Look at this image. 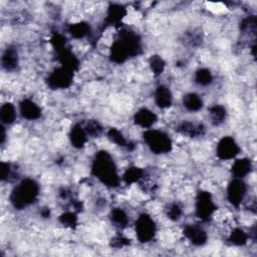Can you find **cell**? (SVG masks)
<instances>
[{
    "mask_svg": "<svg viewBox=\"0 0 257 257\" xmlns=\"http://www.w3.org/2000/svg\"><path fill=\"white\" fill-rule=\"evenodd\" d=\"M182 213H183L182 208L178 204H172L167 209L168 218L173 220V221H177V220H179L182 216Z\"/></svg>",
    "mask_w": 257,
    "mask_h": 257,
    "instance_id": "obj_30",
    "label": "cell"
},
{
    "mask_svg": "<svg viewBox=\"0 0 257 257\" xmlns=\"http://www.w3.org/2000/svg\"><path fill=\"white\" fill-rule=\"evenodd\" d=\"M178 131L180 133H182L183 135H186V136L193 138V137H198V136L202 135L204 128L201 125H196L191 122H184L179 126Z\"/></svg>",
    "mask_w": 257,
    "mask_h": 257,
    "instance_id": "obj_20",
    "label": "cell"
},
{
    "mask_svg": "<svg viewBox=\"0 0 257 257\" xmlns=\"http://www.w3.org/2000/svg\"><path fill=\"white\" fill-rule=\"evenodd\" d=\"M216 211V206L212 200V197L209 192L201 191L198 194L196 201V215L203 221L208 220L213 216Z\"/></svg>",
    "mask_w": 257,
    "mask_h": 257,
    "instance_id": "obj_6",
    "label": "cell"
},
{
    "mask_svg": "<svg viewBox=\"0 0 257 257\" xmlns=\"http://www.w3.org/2000/svg\"><path fill=\"white\" fill-rule=\"evenodd\" d=\"M111 220L115 226H118L120 228H126L129 224V216L121 208H115L114 210H112Z\"/></svg>",
    "mask_w": 257,
    "mask_h": 257,
    "instance_id": "obj_21",
    "label": "cell"
},
{
    "mask_svg": "<svg viewBox=\"0 0 257 257\" xmlns=\"http://www.w3.org/2000/svg\"><path fill=\"white\" fill-rule=\"evenodd\" d=\"M246 193L247 185L242 179L234 178L227 188V199L233 206L238 207L244 201Z\"/></svg>",
    "mask_w": 257,
    "mask_h": 257,
    "instance_id": "obj_8",
    "label": "cell"
},
{
    "mask_svg": "<svg viewBox=\"0 0 257 257\" xmlns=\"http://www.w3.org/2000/svg\"><path fill=\"white\" fill-rule=\"evenodd\" d=\"M126 14V8L122 5H112L108 8L106 20L109 22V24H117L123 20Z\"/></svg>",
    "mask_w": 257,
    "mask_h": 257,
    "instance_id": "obj_19",
    "label": "cell"
},
{
    "mask_svg": "<svg viewBox=\"0 0 257 257\" xmlns=\"http://www.w3.org/2000/svg\"><path fill=\"white\" fill-rule=\"evenodd\" d=\"M88 137L89 136H88L85 128L82 127L81 125H76L71 129L70 134H69L70 143L72 144L73 147H75V148H78V149L83 148V147L87 144Z\"/></svg>",
    "mask_w": 257,
    "mask_h": 257,
    "instance_id": "obj_12",
    "label": "cell"
},
{
    "mask_svg": "<svg viewBox=\"0 0 257 257\" xmlns=\"http://www.w3.org/2000/svg\"><path fill=\"white\" fill-rule=\"evenodd\" d=\"M213 81L212 73L207 68H200L195 73V82L200 86H209Z\"/></svg>",
    "mask_w": 257,
    "mask_h": 257,
    "instance_id": "obj_24",
    "label": "cell"
},
{
    "mask_svg": "<svg viewBox=\"0 0 257 257\" xmlns=\"http://www.w3.org/2000/svg\"><path fill=\"white\" fill-rule=\"evenodd\" d=\"M68 32L70 33L71 36H73L75 39H84L86 35L90 32V26L86 22H77L70 24L68 28Z\"/></svg>",
    "mask_w": 257,
    "mask_h": 257,
    "instance_id": "obj_22",
    "label": "cell"
},
{
    "mask_svg": "<svg viewBox=\"0 0 257 257\" xmlns=\"http://www.w3.org/2000/svg\"><path fill=\"white\" fill-rule=\"evenodd\" d=\"M156 234V224L151 216L142 214L136 222V235L142 243H147L153 240Z\"/></svg>",
    "mask_w": 257,
    "mask_h": 257,
    "instance_id": "obj_4",
    "label": "cell"
},
{
    "mask_svg": "<svg viewBox=\"0 0 257 257\" xmlns=\"http://www.w3.org/2000/svg\"><path fill=\"white\" fill-rule=\"evenodd\" d=\"M217 156L223 161L235 159L240 152V148L231 137H224L217 145Z\"/></svg>",
    "mask_w": 257,
    "mask_h": 257,
    "instance_id": "obj_7",
    "label": "cell"
},
{
    "mask_svg": "<svg viewBox=\"0 0 257 257\" xmlns=\"http://www.w3.org/2000/svg\"><path fill=\"white\" fill-rule=\"evenodd\" d=\"M107 137L114 144H116L118 146L125 147L127 145V141H126L125 137L117 129H111V130H109L108 133H107Z\"/></svg>",
    "mask_w": 257,
    "mask_h": 257,
    "instance_id": "obj_27",
    "label": "cell"
},
{
    "mask_svg": "<svg viewBox=\"0 0 257 257\" xmlns=\"http://www.w3.org/2000/svg\"><path fill=\"white\" fill-rule=\"evenodd\" d=\"M209 116L213 125H221L226 119V109L222 105L215 104L209 108Z\"/></svg>",
    "mask_w": 257,
    "mask_h": 257,
    "instance_id": "obj_18",
    "label": "cell"
},
{
    "mask_svg": "<svg viewBox=\"0 0 257 257\" xmlns=\"http://www.w3.org/2000/svg\"><path fill=\"white\" fill-rule=\"evenodd\" d=\"M183 104L189 112H198L203 106V101L197 94L191 93L183 98Z\"/></svg>",
    "mask_w": 257,
    "mask_h": 257,
    "instance_id": "obj_16",
    "label": "cell"
},
{
    "mask_svg": "<svg viewBox=\"0 0 257 257\" xmlns=\"http://www.w3.org/2000/svg\"><path fill=\"white\" fill-rule=\"evenodd\" d=\"M95 176L108 187H117L120 183V178L117 172V167L111 155L107 152H99L93 165Z\"/></svg>",
    "mask_w": 257,
    "mask_h": 257,
    "instance_id": "obj_1",
    "label": "cell"
},
{
    "mask_svg": "<svg viewBox=\"0 0 257 257\" xmlns=\"http://www.w3.org/2000/svg\"><path fill=\"white\" fill-rule=\"evenodd\" d=\"M172 94L166 86H159L155 92V102L161 108H167L172 104Z\"/></svg>",
    "mask_w": 257,
    "mask_h": 257,
    "instance_id": "obj_14",
    "label": "cell"
},
{
    "mask_svg": "<svg viewBox=\"0 0 257 257\" xmlns=\"http://www.w3.org/2000/svg\"><path fill=\"white\" fill-rule=\"evenodd\" d=\"M252 169L251 161L247 158L236 159L232 165L231 172L236 179H243L248 174H250Z\"/></svg>",
    "mask_w": 257,
    "mask_h": 257,
    "instance_id": "obj_13",
    "label": "cell"
},
{
    "mask_svg": "<svg viewBox=\"0 0 257 257\" xmlns=\"http://www.w3.org/2000/svg\"><path fill=\"white\" fill-rule=\"evenodd\" d=\"M134 121L137 126L145 129H149L156 123L157 116L154 114V112L151 111V109L143 107L136 113Z\"/></svg>",
    "mask_w": 257,
    "mask_h": 257,
    "instance_id": "obj_11",
    "label": "cell"
},
{
    "mask_svg": "<svg viewBox=\"0 0 257 257\" xmlns=\"http://www.w3.org/2000/svg\"><path fill=\"white\" fill-rule=\"evenodd\" d=\"M150 67L154 75L159 76V75H161V73H163V71L165 69V61L163 60V58L161 56L154 55L150 59Z\"/></svg>",
    "mask_w": 257,
    "mask_h": 257,
    "instance_id": "obj_26",
    "label": "cell"
},
{
    "mask_svg": "<svg viewBox=\"0 0 257 257\" xmlns=\"http://www.w3.org/2000/svg\"><path fill=\"white\" fill-rule=\"evenodd\" d=\"M144 141L155 154H166L172 150V141L167 134L158 130H148L144 133Z\"/></svg>",
    "mask_w": 257,
    "mask_h": 257,
    "instance_id": "obj_3",
    "label": "cell"
},
{
    "mask_svg": "<svg viewBox=\"0 0 257 257\" xmlns=\"http://www.w3.org/2000/svg\"><path fill=\"white\" fill-rule=\"evenodd\" d=\"M60 222L68 227H72V226H76L77 222H78V217L75 213L72 212H66L63 215L60 216L59 218Z\"/></svg>",
    "mask_w": 257,
    "mask_h": 257,
    "instance_id": "obj_28",
    "label": "cell"
},
{
    "mask_svg": "<svg viewBox=\"0 0 257 257\" xmlns=\"http://www.w3.org/2000/svg\"><path fill=\"white\" fill-rule=\"evenodd\" d=\"M19 111H20L21 116L28 121L38 120L42 116L41 107L33 101L28 100V99H25L20 103Z\"/></svg>",
    "mask_w": 257,
    "mask_h": 257,
    "instance_id": "obj_10",
    "label": "cell"
},
{
    "mask_svg": "<svg viewBox=\"0 0 257 257\" xmlns=\"http://www.w3.org/2000/svg\"><path fill=\"white\" fill-rule=\"evenodd\" d=\"M72 79V69L62 65L51 73L48 79V84L52 89H65L71 85Z\"/></svg>",
    "mask_w": 257,
    "mask_h": 257,
    "instance_id": "obj_5",
    "label": "cell"
},
{
    "mask_svg": "<svg viewBox=\"0 0 257 257\" xmlns=\"http://www.w3.org/2000/svg\"><path fill=\"white\" fill-rule=\"evenodd\" d=\"M185 237L194 245L202 246L207 242L206 231L198 225H187L184 229Z\"/></svg>",
    "mask_w": 257,
    "mask_h": 257,
    "instance_id": "obj_9",
    "label": "cell"
},
{
    "mask_svg": "<svg viewBox=\"0 0 257 257\" xmlns=\"http://www.w3.org/2000/svg\"><path fill=\"white\" fill-rule=\"evenodd\" d=\"M18 61H19L18 53L15 49L9 48L3 52L1 62H2V66L5 69L12 70V69L16 68L18 65Z\"/></svg>",
    "mask_w": 257,
    "mask_h": 257,
    "instance_id": "obj_15",
    "label": "cell"
},
{
    "mask_svg": "<svg viewBox=\"0 0 257 257\" xmlns=\"http://www.w3.org/2000/svg\"><path fill=\"white\" fill-rule=\"evenodd\" d=\"M144 176V171L137 167H132L128 169L124 175V180L127 184H134L136 182H139Z\"/></svg>",
    "mask_w": 257,
    "mask_h": 257,
    "instance_id": "obj_23",
    "label": "cell"
},
{
    "mask_svg": "<svg viewBox=\"0 0 257 257\" xmlns=\"http://www.w3.org/2000/svg\"><path fill=\"white\" fill-rule=\"evenodd\" d=\"M0 119H1L2 124L5 125L13 124L16 119L15 106L10 103H6L2 104L1 108H0Z\"/></svg>",
    "mask_w": 257,
    "mask_h": 257,
    "instance_id": "obj_17",
    "label": "cell"
},
{
    "mask_svg": "<svg viewBox=\"0 0 257 257\" xmlns=\"http://www.w3.org/2000/svg\"><path fill=\"white\" fill-rule=\"evenodd\" d=\"M229 240L230 242L233 244V245H237V246H242L244 244L247 243V240H248V235L242 230V229H234L232 231V233L230 234V237H229Z\"/></svg>",
    "mask_w": 257,
    "mask_h": 257,
    "instance_id": "obj_25",
    "label": "cell"
},
{
    "mask_svg": "<svg viewBox=\"0 0 257 257\" xmlns=\"http://www.w3.org/2000/svg\"><path fill=\"white\" fill-rule=\"evenodd\" d=\"M85 130H86L88 136L90 135L92 137H97V136H99L103 132L102 126L97 121L89 122L87 124V126L85 127Z\"/></svg>",
    "mask_w": 257,
    "mask_h": 257,
    "instance_id": "obj_29",
    "label": "cell"
},
{
    "mask_svg": "<svg viewBox=\"0 0 257 257\" xmlns=\"http://www.w3.org/2000/svg\"><path fill=\"white\" fill-rule=\"evenodd\" d=\"M40 194V186L31 179L23 180L12 191L10 201L17 209H23L27 205L32 204Z\"/></svg>",
    "mask_w": 257,
    "mask_h": 257,
    "instance_id": "obj_2",
    "label": "cell"
}]
</instances>
